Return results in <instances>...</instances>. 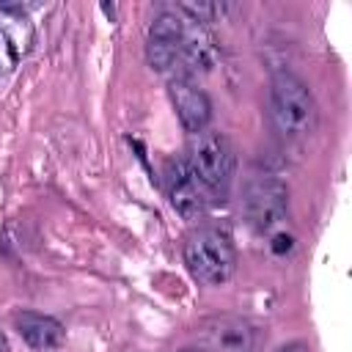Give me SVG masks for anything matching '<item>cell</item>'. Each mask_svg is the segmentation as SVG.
I'll return each instance as SVG.
<instances>
[{
    "mask_svg": "<svg viewBox=\"0 0 352 352\" xmlns=\"http://www.w3.org/2000/svg\"><path fill=\"white\" fill-rule=\"evenodd\" d=\"M168 94H170V102H173V110H176L182 126L190 135L204 132V126L212 118V102H209V96L187 74H176L168 82Z\"/></svg>",
    "mask_w": 352,
    "mask_h": 352,
    "instance_id": "9",
    "label": "cell"
},
{
    "mask_svg": "<svg viewBox=\"0 0 352 352\" xmlns=\"http://www.w3.org/2000/svg\"><path fill=\"white\" fill-rule=\"evenodd\" d=\"M195 352H253V324L242 316H212L195 330Z\"/></svg>",
    "mask_w": 352,
    "mask_h": 352,
    "instance_id": "5",
    "label": "cell"
},
{
    "mask_svg": "<svg viewBox=\"0 0 352 352\" xmlns=\"http://www.w3.org/2000/svg\"><path fill=\"white\" fill-rule=\"evenodd\" d=\"M179 11H182V14H190L192 22H209V19H212L214 14H220L223 8L214 6V3H198V6H195V3H182Z\"/></svg>",
    "mask_w": 352,
    "mask_h": 352,
    "instance_id": "11",
    "label": "cell"
},
{
    "mask_svg": "<svg viewBox=\"0 0 352 352\" xmlns=\"http://www.w3.org/2000/svg\"><path fill=\"white\" fill-rule=\"evenodd\" d=\"M0 352H8V341H6V336L0 333Z\"/></svg>",
    "mask_w": 352,
    "mask_h": 352,
    "instance_id": "13",
    "label": "cell"
},
{
    "mask_svg": "<svg viewBox=\"0 0 352 352\" xmlns=\"http://www.w3.org/2000/svg\"><path fill=\"white\" fill-rule=\"evenodd\" d=\"M33 47V22L19 6H0V80L8 77Z\"/></svg>",
    "mask_w": 352,
    "mask_h": 352,
    "instance_id": "6",
    "label": "cell"
},
{
    "mask_svg": "<svg viewBox=\"0 0 352 352\" xmlns=\"http://www.w3.org/2000/svg\"><path fill=\"white\" fill-rule=\"evenodd\" d=\"M242 209H245V220H248L250 228L270 231L286 217L289 190L275 176H256V179H250L245 184Z\"/></svg>",
    "mask_w": 352,
    "mask_h": 352,
    "instance_id": "4",
    "label": "cell"
},
{
    "mask_svg": "<svg viewBox=\"0 0 352 352\" xmlns=\"http://www.w3.org/2000/svg\"><path fill=\"white\" fill-rule=\"evenodd\" d=\"M278 352H311V346L305 341H292V344H283Z\"/></svg>",
    "mask_w": 352,
    "mask_h": 352,
    "instance_id": "12",
    "label": "cell"
},
{
    "mask_svg": "<svg viewBox=\"0 0 352 352\" xmlns=\"http://www.w3.org/2000/svg\"><path fill=\"white\" fill-rule=\"evenodd\" d=\"M165 192H168L170 206L187 220H195L198 214H204V209L209 204V187L187 168L184 160H170L168 162Z\"/></svg>",
    "mask_w": 352,
    "mask_h": 352,
    "instance_id": "7",
    "label": "cell"
},
{
    "mask_svg": "<svg viewBox=\"0 0 352 352\" xmlns=\"http://www.w3.org/2000/svg\"><path fill=\"white\" fill-rule=\"evenodd\" d=\"M184 38H187V25L182 22V16H176V14H160L151 22L148 38H146V58H148L151 69L165 72V69L176 66L182 60Z\"/></svg>",
    "mask_w": 352,
    "mask_h": 352,
    "instance_id": "8",
    "label": "cell"
},
{
    "mask_svg": "<svg viewBox=\"0 0 352 352\" xmlns=\"http://www.w3.org/2000/svg\"><path fill=\"white\" fill-rule=\"evenodd\" d=\"M270 113L283 138H305L316 126V102L292 72H275L270 82Z\"/></svg>",
    "mask_w": 352,
    "mask_h": 352,
    "instance_id": "1",
    "label": "cell"
},
{
    "mask_svg": "<svg viewBox=\"0 0 352 352\" xmlns=\"http://www.w3.org/2000/svg\"><path fill=\"white\" fill-rule=\"evenodd\" d=\"M14 330L19 333V338L44 352V349H55L63 344V324L52 316H44V314H36V311H19L14 314Z\"/></svg>",
    "mask_w": 352,
    "mask_h": 352,
    "instance_id": "10",
    "label": "cell"
},
{
    "mask_svg": "<svg viewBox=\"0 0 352 352\" xmlns=\"http://www.w3.org/2000/svg\"><path fill=\"white\" fill-rule=\"evenodd\" d=\"M187 168L209 187L223 190L234 176V148L220 132H198L187 146Z\"/></svg>",
    "mask_w": 352,
    "mask_h": 352,
    "instance_id": "3",
    "label": "cell"
},
{
    "mask_svg": "<svg viewBox=\"0 0 352 352\" xmlns=\"http://www.w3.org/2000/svg\"><path fill=\"white\" fill-rule=\"evenodd\" d=\"M184 264L198 283L220 286L234 272V245L217 228H198L184 242Z\"/></svg>",
    "mask_w": 352,
    "mask_h": 352,
    "instance_id": "2",
    "label": "cell"
}]
</instances>
